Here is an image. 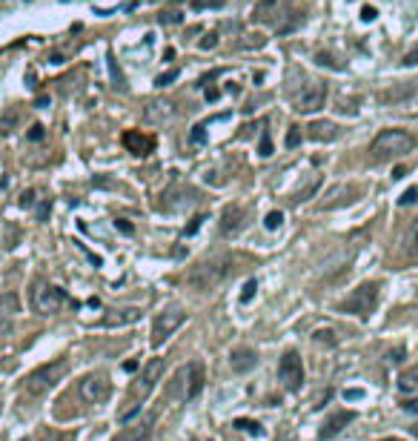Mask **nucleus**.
<instances>
[{"instance_id": "f257e3e1", "label": "nucleus", "mask_w": 418, "mask_h": 441, "mask_svg": "<svg viewBox=\"0 0 418 441\" xmlns=\"http://www.w3.org/2000/svg\"><path fill=\"white\" fill-rule=\"evenodd\" d=\"M229 273H232V258L229 255H213V258L198 261L195 267L186 273V284L206 292V290H215Z\"/></svg>"}, {"instance_id": "f03ea898", "label": "nucleus", "mask_w": 418, "mask_h": 441, "mask_svg": "<svg viewBox=\"0 0 418 441\" xmlns=\"http://www.w3.org/2000/svg\"><path fill=\"white\" fill-rule=\"evenodd\" d=\"M415 147V138L404 129H381L375 135L369 152L375 161H390V158H398V155H407L410 149Z\"/></svg>"}, {"instance_id": "7ed1b4c3", "label": "nucleus", "mask_w": 418, "mask_h": 441, "mask_svg": "<svg viewBox=\"0 0 418 441\" xmlns=\"http://www.w3.org/2000/svg\"><path fill=\"white\" fill-rule=\"evenodd\" d=\"M379 295H381V287L379 281H367L361 287H355L341 304H338V310L347 313V316H358V318H367L375 306H379Z\"/></svg>"}, {"instance_id": "20e7f679", "label": "nucleus", "mask_w": 418, "mask_h": 441, "mask_svg": "<svg viewBox=\"0 0 418 441\" xmlns=\"http://www.w3.org/2000/svg\"><path fill=\"white\" fill-rule=\"evenodd\" d=\"M66 373V361H52V364H44V367H37L26 375L23 381V392L26 395H44L49 392Z\"/></svg>"}, {"instance_id": "39448f33", "label": "nucleus", "mask_w": 418, "mask_h": 441, "mask_svg": "<svg viewBox=\"0 0 418 441\" xmlns=\"http://www.w3.org/2000/svg\"><path fill=\"white\" fill-rule=\"evenodd\" d=\"M63 304H66L63 290H58L55 284H46V281H37L34 284V290H32V306H34L37 316H58Z\"/></svg>"}, {"instance_id": "423d86ee", "label": "nucleus", "mask_w": 418, "mask_h": 441, "mask_svg": "<svg viewBox=\"0 0 418 441\" xmlns=\"http://www.w3.org/2000/svg\"><path fill=\"white\" fill-rule=\"evenodd\" d=\"M160 378H163V359H149L146 367L141 370V375H138L135 384H132V399L144 404L149 395H152V390L158 387Z\"/></svg>"}, {"instance_id": "0eeeda50", "label": "nucleus", "mask_w": 418, "mask_h": 441, "mask_svg": "<svg viewBox=\"0 0 418 441\" xmlns=\"http://www.w3.org/2000/svg\"><path fill=\"white\" fill-rule=\"evenodd\" d=\"M278 378L286 390H301L304 384V364H301V356L296 349H286L284 359L278 361Z\"/></svg>"}, {"instance_id": "6e6552de", "label": "nucleus", "mask_w": 418, "mask_h": 441, "mask_svg": "<svg viewBox=\"0 0 418 441\" xmlns=\"http://www.w3.org/2000/svg\"><path fill=\"white\" fill-rule=\"evenodd\" d=\"M327 95H329V89H327V83H324V80H310V83L304 86V89L296 95V112L310 115V112L321 109V106L327 104Z\"/></svg>"}, {"instance_id": "1a4fd4ad", "label": "nucleus", "mask_w": 418, "mask_h": 441, "mask_svg": "<svg viewBox=\"0 0 418 441\" xmlns=\"http://www.w3.org/2000/svg\"><path fill=\"white\" fill-rule=\"evenodd\" d=\"M80 399L87 404H103L109 399V381L103 375H87L80 378Z\"/></svg>"}, {"instance_id": "9d476101", "label": "nucleus", "mask_w": 418, "mask_h": 441, "mask_svg": "<svg viewBox=\"0 0 418 441\" xmlns=\"http://www.w3.org/2000/svg\"><path fill=\"white\" fill-rule=\"evenodd\" d=\"M178 381L184 384V390H181V399H186V402L198 399V392L203 390V367H201V361H192V364H186V367L178 373Z\"/></svg>"}, {"instance_id": "9b49d317", "label": "nucleus", "mask_w": 418, "mask_h": 441, "mask_svg": "<svg viewBox=\"0 0 418 441\" xmlns=\"http://www.w3.org/2000/svg\"><path fill=\"white\" fill-rule=\"evenodd\" d=\"M186 318H184V313H178V310H172V313H163V316H158L155 318V324H152V344L155 347H160L166 338H170L181 324H184Z\"/></svg>"}, {"instance_id": "f8f14e48", "label": "nucleus", "mask_w": 418, "mask_h": 441, "mask_svg": "<svg viewBox=\"0 0 418 441\" xmlns=\"http://www.w3.org/2000/svg\"><path fill=\"white\" fill-rule=\"evenodd\" d=\"M123 147H127L132 155H138V158H146L155 149V138L146 135V132H141V129H129L127 135H123Z\"/></svg>"}, {"instance_id": "ddd939ff", "label": "nucleus", "mask_w": 418, "mask_h": 441, "mask_svg": "<svg viewBox=\"0 0 418 441\" xmlns=\"http://www.w3.org/2000/svg\"><path fill=\"white\" fill-rule=\"evenodd\" d=\"M398 255L404 261H418V218L412 224L401 232V241H398Z\"/></svg>"}, {"instance_id": "4468645a", "label": "nucleus", "mask_w": 418, "mask_h": 441, "mask_svg": "<svg viewBox=\"0 0 418 441\" xmlns=\"http://www.w3.org/2000/svg\"><path fill=\"white\" fill-rule=\"evenodd\" d=\"M152 424H155V418L152 416H144L141 421H135L132 427L123 430L115 441H149L152 438Z\"/></svg>"}, {"instance_id": "2eb2a0df", "label": "nucleus", "mask_w": 418, "mask_h": 441, "mask_svg": "<svg viewBox=\"0 0 418 441\" xmlns=\"http://www.w3.org/2000/svg\"><path fill=\"white\" fill-rule=\"evenodd\" d=\"M255 364H258L255 349L241 347V349H232V352H229V367H232V373H249Z\"/></svg>"}, {"instance_id": "dca6fc26", "label": "nucleus", "mask_w": 418, "mask_h": 441, "mask_svg": "<svg viewBox=\"0 0 418 441\" xmlns=\"http://www.w3.org/2000/svg\"><path fill=\"white\" fill-rule=\"evenodd\" d=\"M175 115V104L172 101H149L146 109H144V118L149 123H163Z\"/></svg>"}, {"instance_id": "f3484780", "label": "nucleus", "mask_w": 418, "mask_h": 441, "mask_svg": "<svg viewBox=\"0 0 418 441\" xmlns=\"http://www.w3.org/2000/svg\"><path fill=\"white\" fill-rule=\"evenodd\" d=\"M355 418V413H336V416H332V418H327L324 421V427H321V433H318V438L321 441H327V438H336L350 421Z\"/></svg>"}, {"instance_id": "a211bd4d", "label": "nucleus", "mask_w": 418, "mask_h": 441, "mask_svg": "<svg viewBox=\"0 0 418 441\" xmlns=\"http://www.w3.org/2000/svg\"><path fill=\"white\" fill-rule=\"evenodd\" d=\"M141 318V310L135 306H127V310H112L109 316H103V327H127V324H135Z\"/></svg>"}, {"instance_id": "6ab92c4d", "label": "nucleus", "mask_w": 418, "mask_h": 441, "mask_svg": "<svg viewBox=\"0 0 418 441\" xmlns=\"http://www.w3.org/2000/svg\"><path fill=\"white\" fill-rule=\"evenodd\" d=\"M20 313V304H18V295L15 292H6V295H0V321H4L6 333L12 327V318Z\"/></svg>"}, {"instance_id": "aec40b11", "label": "nucleus", "mask_w": 418, "mask_h": 441, "mask_svg": "<svg viewBox=\"0 0 418 441\" xmlns=\"http://www.w3.org/2000/svg\"><path fill=\"white\" fill-rule=\"evenodd\" d=\"M307 135L312 138V141H336L338 138V129H336V123H329V120H315L312 126H310V132Z\"/></svg>"}, {"instance_id": "412c9836", "label": "nucleus", "mask_w": 418, "mask_h": 441, "mask_svg": "<svg viewBox=\"0 0 418 441\" xmlns=\"http://www.w3.org/2000/svg\"><path fill=\"white\" fill-rule=\"evenodd\" d=\"M241 218H243V212H241L238 206H229V209L224 212V220H221L224 235H229V232H238V230H241Z\"/></svg>"}, {"instance_id": "4be33fe9", "label": "nucleus", "mask_w": 418, "mask_h": 441, "mask_svg": "<svg viewBox=\"0 0 418 441\" xmlns=\"http://www.w3.org/2000/svg\"><path fill=\"white\" fill-rule=\"evenodd\" d=\"M275 9H278V0H261V4H255V9H253V18L258 23H267V20H272Z\"/></svg>"}, {"instance_id": "5701e85b", "label": "nucleus", "mask_w": 418, "mask_h": 441, "mask_svg": "<svg viewBox=\"0 0 418 441\" xmlns=\"http://www.w3.org/2000/svg\"><path fill=\"white\" fill-rule=\"evenodd\" d=\"M235 427H238V430H243V433H253L255 438H261V435H264V427H261L258 421H249V418H238V421H235Z\"/></svg>"}, {"instance_id": "b1692460", "label": "nucleus", "mask_w": 418, "mask_h": 441, "mask_svg": "<svg viewBox=\"0 0 418 441\" xmlns=\"http://www.w3.org/2000/svg\"><path fill=\"white\" fill-rule=\"evenodd\" d=\"M243 37H246V40H241V46H243V49H261L264 43H267V37L258 35V32H255V35H243Z\"/></svg>"}, {"instance_id": "393cba45", "label": "nucleus", "mask_w": 418, "mask_h": 441, "mask_svg": "<svg viewBox=\"0 0 418 441\" xmlns=\"http://www.w3.org/2000/svg\"><path fill=\"white\" fill-rule=\"evenodd\" d=\"M301 129L298 126H289V132H286V149H296L298 144H301Z\"/></svg>"}, {"instance_id": "a878e982", "label": "nucleus", "mask_w": 418, "mask_h": 441, "mask_svg": "<svg viewBox=\"0 0 418 441\" xmlns=\"http://www.w3.org/2000/svg\"><path fill=\"white\" fill-rule=\"evenodd\" d=\"M398 387H401L404 392H410L412 387H418V373H407V375H401V381H398Z\"/></svg>"}, {"instance_id": "bb28decb", "label": "nucleus", "mask_w": 418, "mask_h": 441, "mask_svg": "<svg viewBox=\"0 0 418 441\" xmlns=\"http://www.w3.org/2000/svg\"><path fill=\"white\" fill-rule=\"evenodd\" d=\"M255 290H258V281H246V287H243V292H241V304H249V301H253Z\"/></svg>"}, {"instance_id": "cd10ccee", "label": "nucleus", "mask_w": 418, "mask_h": 441, "mask_svg": "<svg viewBox=\"0 0 418 441\" xmlns=\"http://www.w3.org/2000/svg\"><path fill=\"white\" fill-rule=\"evenodd\" d=\"M281 220H284L281 212H270V215L264 218V227H267V230H278V227H281Z\"/></svg>"}, {"instance_id": "c85d7f7f", "label": "nucleus", "mask_w": 418, "mask_h": 441, "mask_svg": "<svg viewBox=\"0 0 418 441\" xmlns=\"http://www.w3.org/2000/svg\"><path fill=\"white\" fill-rule=\"evenodd\" d=\"M312 338H315V341H327L329 347H336V333H332V330H315Z\"/></svg>"}, {"instance_id": "c756f323", "label": "nucleus", "mask_w": 418, "mask_h": 441, "mask_svg": "<svg viewBox=\"0 0 418 441\" xmlns=\"http://www.w3.org/2000/svg\"><path fill=\"white\" fill-rule=\"evenodd\" d=\"M138 413H141V402H135V404H132L129 410H123V413H120V421L127 424V421H132V418H135Z\"/></svg>"}, {"instance_id": "7c9ffc66", "label": "nucleus", "mask_w": 418, "mask_h": 441, "mask_svg": "<svg viewBox=\"0 0 418 441\" xmlns=\"http://www.w3.org/2000/svg\"><path fill=\"white\" fill-rule=\"evenodd\" d=\"M415 201H418V190H415V187H412V190H407V192L398 198V204H401V206H410V204H415Z\"/></svg>"}, {"instance_id": "2f4dec72", "label": "nucleus", "mask_w": 418, "mask_h": 441, "mask_svg": "<svg viewBox=\"0 0 418 441\" xmlns=\"http://www.w3.org/2000/svg\"><path fill=\"white\" fill-rule=\"evenodd\" d=\"M175 77H178V69H170V72H166V75H160V77H158L155 83H158V86H170V83H172Z\"/></svg>"}, {"instance_id": "473e14b6", "label": "nucleus", "mask_w": 418, "mask_h": 441, "mask_svg": "<svg viewBox=\"0 0 418 441\" xmlns=\"http://www.w3.org/2000/svg\"><path fill=\"white\" fill-rule=\"evenodd\" d=\"M181 20H184L181 12H163L160 15V23H181Z\"/></svg>"}, {"instance_id": "72a5a7b5", "label": "nucleus", "mask_w": 418, "mask_h": 441, "mask_svg": "<svg viewBox=\"0 0 418 441\" xmlns=\"http://www.w3.org/2000/svg\"><path fill=\"white\" fill-rule=\"evenodd\" d=\"M387 359H390L393 364H401V361H404V347H395V349H390V352H387Z\"/></svg>"}, {"instance_id": "f704fd0d", "label": "nucleus", "mask_w": 418, "mask_h": 441, "mask_svg": "<svg viewBox=\"0 0 418 441\" xmlns=\"http://www.w3.org/2000/svg\"><path fill=\"white\" fill-rule=\"evenodd\" d=\"M258 152H261L264 158H270V155H272V141H270V135H264V138H261V147H258Z\"/></svg>"}, {"instance_id": "c9c22d12", "label": "nucleus", "mask_w": 418, "mask_h": 441, "mask_svg": "<svg viewBox=\"0 0 418 441\" xmlns=\"http://www.w3.org/2000/svg\"><path fill=\"white\" fill-rule=\"evenodd\" d=\"M34 198H37V192H34V190L23 192V195H20V206H34Z\"/></svg>"}, {"instance_id": "e433bc0d", "label": "nucleus", "mask_w": 418, "mask_h": 441, "mask_svg": "<svg viewBox=\"0 0 418 441\" xmlns=\"http://www.w3.org/2000/svg\"><path fill=\"white\" fill-rule=\"evenodd\" d=\"M203 129H206V126H195V129H192V141H195V144H203V141H206V132H203Z\"/></svg>"}, {"instance_id": "4c0bfd02", "label": "nucleus", "mask_w": 418, "mask_h": 441, "mask_svg": "<svg viewBox=\"0 0 418 441\" xmlns=\"http://www.w3.org/2000/svg\"><path fill=\"white\" fill-rule=\"evenodd\" d=\"M215 43H218V35H206V37L201 40V49H213Z\"/></svg>"}, {"instance_id": "58836bf2", "label": "nucleus", "mask_w": 418, "mask_h": 441, "mask_svg": "<svg viewBox=\"0 0 418 441\" xmlns=\"http://www.w3.org/2000/svg\"><path fill=\"white\" fill-rule=\"evenodd\" d=\"M29 138H32V141H40V138H44V126L34 123V126L29 129Z\"/></svg>"}, {"instance_id": "ea45409f", "label": "nucleus", "mask_w": 418, "mask_h": 441, "mask_svg": "<svg viewBox=\"0 0 418 441\" xmlns=\"http://www.w3.org/2000/svg\"><path fill=\"white\" fill-rule=\"evenodd\" d=\"M344 399H347V402H358V399H364V390H347Z\"/></svg>"}, {"instance_id": "a19ab883", "label": "nucleus", "mask_w": 418, "mask_h": 441, "mask_svg": "<svg viewBox=\"0 0 418 441\" xmlns=\"http://www.w3.org/2000/svg\"><path fill=\"white\" fill-rule=\"evenodd\" d=\"M115 227H118V230H123L127 235L132 232V224H127V220H123V218H118V220H115Z\"/></svg>"}, {"instance_id": "79ce46f5", "label": "nucleus", "mask_w": 418, "mask_h": 441, "mask_svg": "<svg viewBox=\"0 0 418 441\" xmlns=\"http://www.w3.org/2000/svg\"><path fill=\"white\" fill-rule=\"evenodd\" d=\"M404 410H407V413H415V416H418V399H410V402H404Z\"/></svg>"}, {"instance_id": "37998d69", "label": "nucleus", "mask_w": 418, "mask_h": 441, "mask_svg": "<svg viewBox=\"0 0 418 441\" xmlns=\"http://www.w3.org/2000/svg\"><path fill=\"white\" fill-rule=\"evenodd\" d=\"M404 63H407V66H415V63H418V46H415V49H412V52L404 58Z\"/></svg>"}, {"instance_id": "c03bdc74", "label": "nucleus", "mask_w": 418, "mask_h": 441, "mask_svg": "<svg viewBox=\"0 0 418 441\" xmlns=\"http://www.w3.org/2000/svg\"><path fill=\"white\" fill-rule=\"evenodd\" d=\"M224 0H195V6H221Z\"/></svg>"}, {"instance_id": "a18cd8bd", "label": "nucleus", "mask_w": 418, "mask_h": 441, "mask_svg": "<svg viewBox=\"0 0 418 441\" xmlns=\"http://www.w3.org/2000/svg\"><path fill=\"white\" fill-rule=\"evenodd\" d=\"M361 18H364V20H372V18H375V9H372V6H364Z\"/></svg>"}, {"instance_id": "49530a36", "label": "nucleus", "mask_w": 418, "mask_h": 441, "mask_svg": "<svg viewBox=\"0 0 418 441\" xmlns=\"http://www.w3.org/2000/svg\"><path fill=\"white\" fill-rule=\"evenodd\" d=\"M123 370H127V373H135V370H138V361H127V364H123Z\"/></svg>"}, {"instance_id": "de8ad7c7", "label": "nucleus", "mask_w": 418, "mask_h": 441, "mask_svg": "<svg viewBox=\"0 0 418 441\" xmlns=\"http://www.w3.org/2000/svg\"><path fill=\"white\" fill-rule=\"evenodd\" d=\"M40 441H63L58 433H49V435H44V438H40Z\"/></svg>"}, {"instance_id": "09e8293b", "label": "nucleus", "mask_w": 418, "mask_h": 441, "mask_svg": "<svg viewBox=\"0 0 418 441\" xmlns=\"http://www.w3.org/2000/svg\"><path fill=\"white\" fill-rule=\"evenodd\" d=\"M218 95H221L218 89H206V98H209V101H218Z\"/></svg>"}, {"instance_id": "8fccbe9b", "label": "nucleus", "mask_w": 418, "mask_h": 441, "mask_svg": "<svg viewBox=\"0 0 418 441\" xmlns=\"http://www.w3.org/2000/svg\"><path fill=\"white\" fill-rule=\"evenodd\" d=\"M410 433H412V435L418 438V424H412V427H410Z\"/></svg>"}, {"instance_id": "3c124183", "label": "nucleus", "mask_w": 418, "mask_h": 441, "mask_svg": "<svg viewBox=\"0 0 418 441\" xmlns=\"http://www.w3.org/2000/svg\"><path fill=\"white\" fill-rule=\"evenodd\" d=\"M381 441H401V438H381Z\"/></svg>"}]
</instances>
